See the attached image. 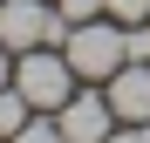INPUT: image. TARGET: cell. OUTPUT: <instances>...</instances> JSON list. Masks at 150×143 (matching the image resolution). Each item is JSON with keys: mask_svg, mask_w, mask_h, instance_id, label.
Returning a JSON list of instances; mask_svg holds the SVG:
<instances>
[{"mask_svg": "<svg viewBox=\"0 0 150 143\" xmlns=\"http://www.w3.org/2000/svg\"><path fill=\"white\" fill-rule=\"evenodd\" d=\"M28 116H34V109H28V95H21V89L7 82V89H0V143H7L21 123H28Z\"/></svg>", "mask_w": 150, "mask_h": 143, "instance_id": "8992f818", "label": "cell"}, {"mask_svg": "<svg viewBox=\"0 0 150 143\" xmlns=\"http://www.w3.org/2000/svg\"><path fill=\"white\" fill-rule=\"evenodd\" d=\"M14 82V61H7V41H0V89Z\"/></svg>", "mask_w": 150, "mask_h": 143, "instance_id": "8fae6325", "label": "cell"}, {"mask_svg": "<svg viewBox=\"0 0 150 143\" xmlns=\"http://www.w3.org/2000/svg\"><path fill=\"white\" fill-rule=\"evenodd\" d=\"M55 123H62L68 143H103V136L116 130V109H109L103 89H89V95H68V102L55 109Z\"/></svg>", "mask_w": 150, "mask_h": 143, "instance_id": "277c9868", "label": "cell"}, {"mask_svg": "<svg viewBox=\"0 0 150 143\" xmlns=\"http://www.w3.org/2000/svg\"><path fill=\"white\" fill-rule=\"evenodd\" d=\"M7 143H68V136H62V123H55V116H48V123H34V116H28V123H21Z\"/></svg>", "mask_w": 150, "mask_h": 143, "instance_id": "52a82bcc", "label": "cell"}, {"mask_svg": "<svg viewBox=\"0 0 150 143\" xmlns=\"http://www.w3.org/2000/svg\"><path fill=\"white\" fill-rule=\"evenodd\" d=\"M14 89L28 95V109H62L75 95V68H68L62 48H28L14 61Z\"/></svg>", "mask_w": 150, "mask_h": 143, "instance_id": "7a4b0ae2", "label": "cell"}, {"mask_svg": "<svg viewBox=\"0 0 150 143\" xmlns=\"http://www.w3.org/2000/svg\"><path fill=\"white\" fill-rule=\"evenodd\" d=\"M62 55L75 68V82H109L123 68V20L96 14V20H75V27L62 34Z\"/></svg>", "mask_w": 150, "mask_h": 143, "instance_id": "6da1fadb", "label": "cell"}, {"mask_svg": "<svg viewBox=\"0 0 150 143\" xmlns=\"http://www.w3.org/2000/svg\"><path fill=\"white\" fill-rule=\"evenodd\" d=\"M96 14H103V0H62V20H68V27H75V20H96Z\"/></svg>", "mask_w": 150, "mask_h": 143, "instance_id": "9c48e42d", "label": "cell"}, {"mask_svg": "<svg viewBox=\"0 0 150 143\" xmlns=\"http://www.w3.org/2000/svg\"><path fill=\"white\" fill-rule=\"evenodd\" d=\"M103 14L130 27V20H150V0H103Z\"/></svg>", "mask_w": 150, "mask_h": 143, "instance_id": "ba28073f", "label": "cell"}, {"mask_svg": "<svg viewBox=\"0 0 150 143\" xmlns=\"http://www.w3.org/2000/svg\"><path fill=\"white\" fill-rule=\"evenodd\" d=\"M62 34H68L62 7H48V0H0V41H7V55L62 48Z\"/></svg>", "mask_w": 150, "mask_h": 143, "instance_id": "3957f363", "label": "cell"}, {"mask_svg": "<svg viewBox=\"0 0 150 143\" xmlns=\"http://www.w3.org/2000/svg\"><path fill=\"white\" fill-rule=\"evenodd\" d=\"M103 95H109L116 123H150V61H123L103 82Z\"/></svg>", "mask_w": 150, "mask_h": 143, "instance_id": "5b68a950", "label": "cell"}, {"mask_svg": "<svg viewBox=\"0 0 150 143\" xmlns=\"http://www.w3.org/2000/svg\"><path fill=\"white\" fill-rule=\"evenodd\" d=\"M103 143H150V136H143V130H137V123H123V130H109V136H103Z\"/></svg>", "mask_w": 150, "mask_h": 143, "instance_id": "30bf717a", "label": "cell"}]
</instances>
